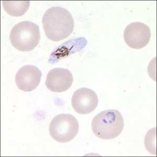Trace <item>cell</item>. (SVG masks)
I'll return each mask as SVG.
<instances>
[{
    "label": "cell",
    "mask_w": 157,
    "mask_h": 157,
    "mask_svg": "<svg viewBox=\"0 0 157 157\" xmlns=\"http://www.w3.org/2000/svg\"><path fill=\"white\" fill-rule=\"evenodd\" d=\"M156 128L150 129L146 134L144 140L145 147L149 152L156 155Z\"/></svg>",
    "instance_id": "obj_10"
},
{
    "label": "cell",
    "mask_w": 157,
    "mask_h": 157,
    "mask_svg": "<svg viewBox=\"0 0 157 157\" xmlns=\"http://www.w3.org/2000/svg\"><path fill=\"white\" fill-rule=\"evenodd\" d=\"M43 29L49 40L59 41L67 38L74 31L75 22L71 13L59 6L52 7L44 13Z\"/></svg>",
    "instance_id": "obj_1"
},
{
    "label": "cell",
    "mask_w": 157,
    "mask_h": 157,
    "mask_svg": "<svg viewBox=\"0 0 157 157\" xmlns=\"http://www.w3.org/2000/svg\"><path fill=\"white\" fill-rule=\"evenodd\" d=\"M124 122L120 112L116 109L101 112L94 118L91 128L97 137L104 140L113 139L121 134Z\"/></svg>",
    "instance_id": "obj_2"
},
{
    "label": "cell",
    "mask_w": 157,
    "mask_h": 157,
    "mask_svg": "<svg viewBox=\"0 0 157 157\" xmlns=\"http://www.w3.org/2000/svg\"><path fill=\"white\" fill-rule=\"evenodd\" d=\"M40 70L33 65H27L21 67L15 75V83L20 90L31 91L39 85L42 76Z\"/></svg>",
    "instance_id": "obj_8"
},
{
    "label": "cell",
    "mask_w": 157,
    "mask_h": 157,
    "mask_svg": "<svg viewBox=\"0 0 157 157\" xmlns=\"http://www.w3.org/2000/svg\"><path fill=\"white\" fill-rule=\"evenodd\" d=\"M124 36L128 46L132 48L140 49L144 48L149 43L151 31L150 28L144 23L133 22L125 28Z\"/></svg>",
    "instance_id": "obj_5"
},
{
    "label": "cell",
    "mask_w": 157,
    "mask_h": 157,
    "mask_svg": "<svg viewBox=\"0 0 157 157\" xmlns=\"http://www.w3.org/2000/svg\"><path fill=\"white\" fill-rule=\"evenodd\" d=\"M79 124L76 117L69 114L54 117L49 125V132L54 140L60 143L68 142L78 134Z\"/></svg>",
    "instance_id": "obj_4"
},
{
    "label": "cell",
    "mask_w": 157,
    "mask_h": 157,
    "mask_svg": "<svg viewBox=\"0 0 157 157\" xmlns=\"http://www.w3.org/2000/svg\"><path fill=\"white\" fill-rule=\"evenodd\" d=\"M10 43L20 51L33 50L38 45L40 33L38 25L29 21H24L15 25L10 36Z\"/></svg>",
    "instance_id": "obj_3"
},
{
    "label": "cell",
    "mask_w": 157,
    "mask_h": 157,
    "mask_svg": "<svg viewBox=\"0 0 157 157\" xmlns=\"http://www.w3.org/2000/svg\"><path fill=\"white\" fill-rule=\"evenodd\" d=\"M98 103L96 93L87 88L78 89L72 97L71 104L75 111L80 114H90L95 110Z\"/></svg>",
    "instance_id": "obj_6"
},
{
    "label": "cell",
    "mask_w": 157,
    "mask_h": 157,
    "mask_svg": "<svg viewBox=\"0 0 157 157\" xmlns=\"http://www.w3.org/2000/svg\"><path fill=\"white\" fill-rule=\"evenodd\" d=\"M74 80L71 72L62 68L52 69L47 75L46 87L53 92L61 93L68 90Z\"/></svg>",
    "instance_id": "obj_7"
},
{
    "label": "cell",
    "mask_w": 157,
    "mask_h": 157,
    "mask_svg": "<svg viewBox=\"0 0 157 157\" xmlns=\"http://www.w3.org/2000/svg\"><path fill=\"white\" fill-rule=\"evenodd\" d=\"M2 6L8 14L19 17L24 15L29 9L30 1H2Z\"/></svg>",
    "instance_id": "obj_9"
}]
</instances>
